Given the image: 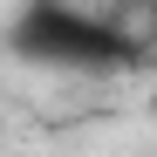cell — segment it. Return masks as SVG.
Segmentation results:
<instances>
[{
  "label": "cell",
  "mask_w": 157,
  "mask_h": 157,
  "mask_svg": "<svg viewBox=\"0 0 157 157\" xmlns=\"http://www.w3.org/2000/svg\"><path fill=\"white\" fill-rule=\"evenodd\" d=\"M150 41H157V7H150Z\"/></svg>",
  "instance_id": "7a4b0ae2"
},
{
  "label": "cell",
  "mask_w": 157,
  "mask_h": 157,
  "mask_svg": "<svg viewBox=\"0 0 157 157\" xmlns=\"http://www.w3.org/2000/svg\"><path fill=\"white\" fill-rule=\"evenodd\" d=\"M14 55L48 62V68H123V62H137V48L123 28L68 7V0H28L14 14Z\"/></svg>",
  "instance_id": "6da1fadb"
}]
</instances>
